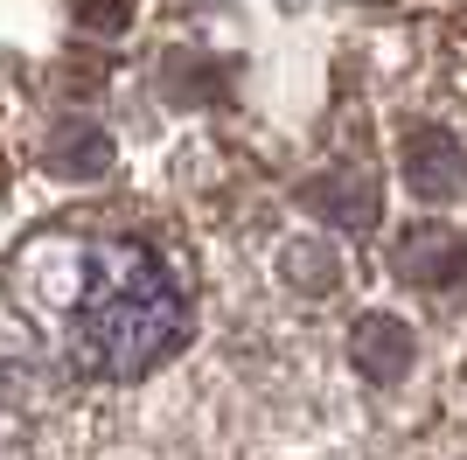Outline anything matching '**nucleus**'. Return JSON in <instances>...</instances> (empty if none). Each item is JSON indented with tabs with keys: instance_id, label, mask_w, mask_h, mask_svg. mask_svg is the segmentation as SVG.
I'll list each match as a JSON object with an SVG mask.
<instances>
[{
	"instance_id": "nucleus-1",
	"label": "nucleus",
	"mask_w": 467,
	"mask_h": 460,
	"mask_svg": "<svg viewBox=\"0 0 467 460\" xmlns=\"http://www.w3.org/2000/svg\"><path fill=\"white\" fill-rule=\"evenodd\" d=\"M21 321L70 370L105 383L147 377L189 335V300L175 272L119 230H42L7 266Z\"/></svg>"
},
{
	"instance_id": "nucleus-2",
	"label": "nucleus",
	"mask_w": 467,
	"mask_h": 460,
	"mask_svg": "<svg viewBox=\"0 0 467 460\" xmlns=\"http://www.w3.org/2000/svg\"><path fill=\"white\" fill-rule=\"evenodd\" d=\"M411 189L432 195V203L461 189V147H453L447 133H419L411 140Z\"/></svg>"
}]
</instances>
